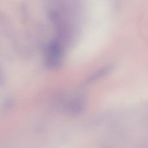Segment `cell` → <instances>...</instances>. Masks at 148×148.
Masks as SVG:
<instances>
[{
    "label": "cell",
    "instance_id": "1",
    "mask_svg": "<svg viewBox=\"0 0 148 148\" xmlns=\"http://www.w3.org/2000/svg\"><path fill=\"white\" fill-rule=\"evenodd\" d=\"M46 51V61L47 65L51 68L60 65L62 56L61 42L59 40L52 42L47 46Z\"/></svg>",
    "mask_w": 148,
    "mask_h": 148
},
{
    "label": "cell",
    "instance_id": "2",
    "mask_svg": "<svg viewBox=\"0 0 148 148\" xmlns=\"http://www.w3.org/2000/svg\"><path fill=\"white\" fill-rule=\"evenodd\" d=\"M112 68H113V66L112 65H108L100 69L99 70L97 71L95 73H94L91 76V77L88 79V82L95 81L96 80L99 79L101 77H103L104 76L109 73L111 71Z\"/></svg>",
    "mask_w": 148,
    "mask_h": 148
}]
</instances>
